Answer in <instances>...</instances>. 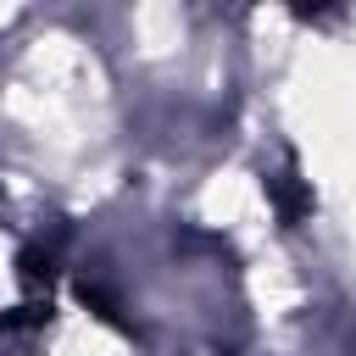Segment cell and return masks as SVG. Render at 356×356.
I'll return each instance as SVG.
<instances>
[{"instance_id": "1", "label": "cell", "mask_w": 356, "mask_h": 356, "mask_svg": "<svg viewBox=\"0 0 356 356\" xmlns=\"http://www.w3.org/2000/svg\"><path fill=\"white\" fill-rule=\"evenodd\" d=\"M267 200H273V211H278L289 228H300V222L312 217V184L300 178V167H295V161H284V172H273V178H267Z\"/></svg>"}, {"instance_id": "2", "label": "cell", "mask_w": 356, "mask_h": 356, "mask_svg": "<svg viewBox=\"0 0 356 356\" xmlns=\"http://www.w3.org/2000/svg\"><path fill=\"white\" fill-rule=\"evenodd\" d=\"M50 317V306H17L11 317H0V334H17V328H39Z\"/></svg>"}]
</instances>
